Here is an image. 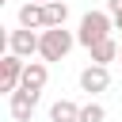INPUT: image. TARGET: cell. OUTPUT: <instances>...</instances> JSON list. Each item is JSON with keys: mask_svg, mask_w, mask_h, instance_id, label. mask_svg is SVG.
Segmentation results:
<instances>
[{"mask_svg": "<svg viewBox=\"0 0 122 122\" xmlns=\"http://www.w3.org/2000/svg\"><path fill=\"white\" fill-rule=\"evenodd\" d=\"M107 38H114V19H111V11H107V8H103V11H84V15H80V27H76V46L92 50V46H99V42H107Z\"/></svg>", "mask_w": 122, "mask_h": 122, "instance_id": "obj_1", "label": "cell"}, {"mask_svg": "<svg viewBox=\"0 0 122 122\" xmlns=\"http://www.w3.org/2000/svg\"><path fill=\"white\" fill-rule=\"evenodd\" d=\"M72 46H76V34H72V30H65V27H50V30H42V38H38V61H46V65L65 61Z\"/></svg>", "mask_w": 122, "mask_h": 122, "instance_id": "obj_2", "label": "cell"}, {"mask_svg": "<svg viewBox=\"0 0 122 122\" xmlns=\"http://www.w3.org/2000/svg\"><path fill=\"white\" fill-rule=\"evenodd\" d=\"M23 69H27L23 57H15V53H4V57H0V92H4V95H15V92H19Z\"/></svg>", "mask_w": 122, "mask_h": 122, "instance_id": "obj_3", "label": "cell"}, {"mask_svg": "<svg viewBox=\"0 0 122 122\" xmlns=\"http://www.w3.org/2000/svg\"><path fill=\"white\" fill-rule=\"evenodd\" d=\"M38 38H42L38 30H23V27H15V30H8V53L30 61V57H38Z\"/></svg>", "mask_w": 122, "mask_h": 122, "instance_id": "obj_4", "label": "cell"}, {"mask_svg": "<svg viewBox=\"0 0 122 122\" xmlns=\"http://www.w3.org/2000/svg\"><path fill=\"white\" fill-rule=\"evenodd\" d=\"M111 88V69H103V65H84L80 69V92H88L92 99L95 95H103Z\"/></svg>", "mask_w": 122, "mask_h": 122, "instance_id": "obj_5", "label": "cell"}, {"mask_svg": "<svg viewBox=\"0 0 122 122\" xmlns=\"http://www.w3.org/2000/svg\"><path fill=\"white\" fill-rule=\"evenodd\" d=\"M38 99L42 95H34V92H15V95H8V114L15 118V122H30V114H34V107H38Z\"/></svg>", "mask_w": 122, "mask_h": 122, "instance_id": "obj_6", "label": "cell"}, {"mask_svg": "<svg viewBox=\"0 0 122 122\" xmlns=\"http://www.w3.org/2000/svg\"><path fill=\"white\" fill-rule=\"evenodd\" d=\"M46 80H50V65H46V61H27V69H23V84H19V88L42 95Z\"/></svg>", "mask_w": 122, "mask_h": 122, "instance_id": "obj_7", "label": "cell"}, {"mask_svg": "<svg viewBox=\"0 0 122 122\" xmlns=\"http://www.w3.org/2000/svg\"><path fill=\"white\" fill-rule=\"evenodd\" d=\"M19 27L23 30H46V8L42 4H19Z\"/></svg>", "mask_w": 122, "mask_h": 122, "instance_id": "obj_8", "label": "cell"}, {"mask_svg": "<svg viewBox=\"0 0 122 122\" xmlns=\"http://www.w3.org/2000/svg\"><path fill=\"white\" fill-rule=\"evenodd\" d=\"M118 53H122V42L118 38H107V42H99V46H92L88 50V57H92V65H111V61H118Z\"/></svg>", "mask_w": 122, "mask_h": 122, "instance_id": "obj_9", "label": "cell"}, {"mask_svg": "<svg viewBox=\"0 0 122 122\" xmlns=\"http://www.w3.org/2000/svg\"><path fill=\"white\" fill-rule=\"evenodd\" d=\"M50 122H80V103L57 99V103L50 107Z\"/></svg>", "mask_w": 122, "mask_h": 122, "instance_id": "obj_10", "label": "cell"}, {"mask_svg": "<svg viewBox=\"0 0 122 122\" xmlns=\"http://www.w3.org/2000/svg\"><path fill=\"white\" fill-rule=\"evenodd\" d=\"M65 19H69V4H65V0L46 4V30H50V27H65Z\"/></svg>", "mask_w": 122, "mask_h": 122, "instance_id": "obj_11", "label": "cell"}, {"mask_svg": "<svg viewBox=\"0 0 122 122\" xmlns=\"http://www.w3.org/2000/svg\"><path fill=\"white\" fill-rule=\"evenodd\" d=\"M80 122H107V111H103V103L88 99V103L80 107Z\"/></svg>", "mask_w": 122, "mask_h": 122, "instance_id": "obj_12", "label": "cell"}, {"mask_svg": "<svg viewBox=\"0 0 122 122\" xmlns=\"http://www.w3.org/2000/svg\"><path fill=\"white\" fill-rule=\"evenodd\" d=\"M107 11L114 19V30H122V0H107Z\"/></svg>", "mask_w": 122, "mask_h": 122, "instance_id": "obj_13", "label": "cell"}, {"mask_svg": "<svg viewBox=\"0 0 122 122\" xmlns=\"http://www.w3.org/2000/svg\"><path fill=\"white\" fill-rule=\"evenodd\" d=\"M27 4H42V8H46V4H53V0H27Z\"/></svg>", "mask_w": 122, "mask_h": 122, "instance_id": "obj_14", "label": "cell"}, {"mask_svg": "<svg viewBox=\"0 0 122 122\" xmlns=\"http://www.w3.org/2000/svg\"><path fill=\"white\" fill-rule=\"evenodd\" d=\"M118 65H122V53H118Z\"/></svg>", "mask_w": 122, "mask_h": 122, "instance_id": "obj_15", "label": "cell"}]
</instances>
